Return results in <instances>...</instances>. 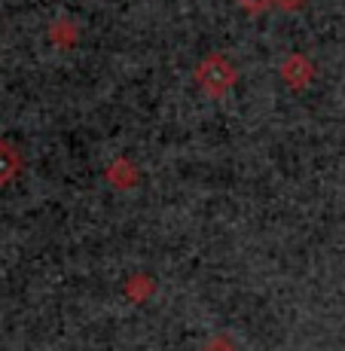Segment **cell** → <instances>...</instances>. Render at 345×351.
<instances>
[{
	"label": "cell",
	"instance_id": "6da1fadb",
	"mask_svg": "<svg viewBox=\"0 0 345 351\" xmlns=\"http://www.w3.org/2000/svg\"><path fill=\"white\" fill-rule=\"evenodd\" d=\"M205 351H235L233 346H229V342H223V339H217V342H211V346H208Z\"/></svg>",
	"mask_w": 345,
	"mask_h": 351
}]
</instances>
